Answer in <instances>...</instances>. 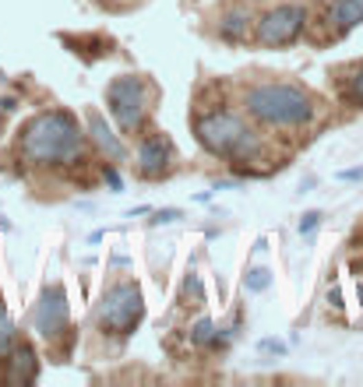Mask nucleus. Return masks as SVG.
Returning <instances> with one entry per match:
<instances>
[{
    "label": "nucleus",
    "mask_w": 363,
    "mask_h": 387,
    "mask_svg": "<svg viewBox=\"0 0 363 387\" xmlns=\"http://www.w3.org/2000/svg\"><path fill=\"white\" fill-rule=\"evenodd\" d=\"M342 99L349 102V106H363V67L346 81V88H342Z\"/></svg>",
    "instance_id": "dca6fc26"
},
{
    "label": "nucleus",
    "mask_w": 363,
    "mask_h": 387,
    "mask_svg": "<svg viewBox=\"0 0 363 387\" xmlns=\"http://www.w3.org/2000/svg\"><path fill=\"white\" fill-rule=\"evenodd\" d=\"M194 134H198L201 148H208L211 155H222V159H247L258 148L254 131L233 113H205V116H198Z\"/></svg>",
    "instance_id": "7ed1b4c3"
},
{
    "label": "nucleus",
    "mask_w": 363,
    "mask_h": 387,
    "mask_svg": "<svg viewBox=\"0 0 363 387\" xmlns=\"http://www.w3.org/2000/svg\"><path fill=\"white\" fill-rule=\"evenodd\" d=\"M4 229H11V222H8V219H0V232H4Z\"/></svg>",
    "instance_id": "4be33fe9"
},
{
    "label": "nucleus",
    "mask_w": 363,
    "mask_h": 387,
    "mask_svg": "<svg viewBox=\"0 0 363 387\" xmlns=\"http://www.w3.org/2000/svg\"><path fill=\"white\" fill-rule=\"evenodd\" d=\"M328 18L335 21L342 32H349V28H356L363 21V0H331Z\"/></svg>",
    "instance_id": "9b49d317"
},
{
    "label": "nucleus",
    "mask_w": 363,
    "mask_h": 387,
    "mask_svg": "<svg viewBox=\"0 0 363 387\" xmlns=\"http://www.w3.org/2000/svg\"><path fill=\"white\" fill-rule=\"evenodd\" d=\"M211 342H216V324H211L208 317H201L191 327V345H211Z\"/></svg>",
    "instance_id": "2eb2a0df"
},
{
    "label": "nucleus",
    "mask_w": 363,
    "mask_h": 387,
    "mask_svg": "<svg viewBox=\"0 0 363 387\" xmlns=\"http://www.w3.org/2000/svg\"><path fill=\"white\" fill-rule=\"evenodd\" d=\"M307 25V8L304 4H279L258 21V43L261 46H289Z\"/></svg>",
    "instance_id": "423d86ee"
},
{
    "label": "nucleus",
    "mask_w": 363,
    "mask_h": 387,
    "mask_svg": "<svg viewBox=\"0 0 363 387\" xmlns=\"http://www.w3.org/2000/svg\"><path fill=\"white\" fill-rule=\"evenodd\" d=\"M321 219H324V212H318V208H314V212H304V219H300V236H314L318 232V225H321Z\"/></svg>",
    "instance_id": "f3484780"
},
{
    "label": "nucleus",
    "mask_w": 363,
    "mask_h": 387,
    "mask_svg": "<svg viewBox=\"0 0 363 387\" xmlns=\"http://www.w3.org/2000/svg\"><path fill=\"white\" fill-rule=\"evenodd\" d=\"M244 106L254 120L268 124V127H300L311 120V96L296 85H286V81H265V85H254L247 88L244 96Z\"/></svg>",
    "instance_id": "f03ea898"
},
{
    "label": "nucleus",
    "mask_w": 363,
    "mask_h": 387,
    "mask_svg": "<svg viewBox=\"0 0 363 387\" xmlns=\"http://www.w3.org/2000/svg\"><path fill=\"white\" fill-rule=\"evenodd\" d=\"M68 320H71V313H68V292H64V285H46L43 296H39V303H36V310H32L36 335L46 338V342H53V338H60L68 331Z\"/></svg>",
    "instance_id": "0eeeda50"
},
{
    "label": "nucleus",
    "mask_w": 363,
    "mask_h": 387,
    "mask_svg": "<svg viewBox=\"0 0 363 387\" xmlns=\"http://www.w3.org/2000/svg\"><path fill=\"white\" fill-rule=\"evenodd\" d=\"M145 317V296L134 282H116L106 289L103 303L96 310V320L110 335H131Z\"/></svg>",
    "instance_id": "20e7f679"
},
{
    "label": "nucleus",
    "mask_w": 363,
    "mask_h": 387,
    "mask_svg": "<svg viewBox=\"0 0 363 387\" xmlns=\"http://www.w3.org/2000/svg\"><path fill=\"white\" fill-rule=\"evenodd\" d=\"M247 36H251V18L244 11H229L219 21V39H226V43H244Z\"/></svg>",
    "instance_id": "f8f14e48"
},
{
    "label": "nucleus",
    "mask_w": 363,
    "mask_h": 387,
    "mask_svg": "<svg viewBox=\"0 0 363 387\" xmlns=\"http://www.w3.org/2000/svg\"><path fill=\"white\" fill-rule=\"evenodd\" d=\"M11 345H14V320H11L8 307L0 303V355H8Z\"/></svg>",
    "instance_id": "ddd939ff"
},
{
    "label": "nucleus",
    "mask_w": 363,
    "mask_h": 387,
    "mask_svg": "<svg viewBox=\"0 0 363 387\" xmlns=\"http://www.w3.org/2000/svg\"><path fill=\"white\" fill-rule=\"evenodd\" d=\"M271 285V272L268 267H251V272L244 275V289L247 292H265Z\"/></svg>",
    "instance_id": "4468645a"
},
{
    "label": "nucleus",
    "mask_w": 363,
    "mask_h": 387,
    "mask_svg": "<svg viewBox=\"0 0 363 387\" xmlns=\"http://www.w3.org/2000/svg\"><path fill=\"white\" fill-rule=\"evenodd\" d=\"M339 180H349V184H353V180H363V166H353V169H342V173H339Z\"/></svg>",
    "instance_id": "412c9836"
},
{
    "label": "nucleus",
    "mask_w": 363,
    "mask_h": 387,
    "mask_svg": "<svg viewBox=\"0 0 363 387\" xmlns=\"http://www.w3.org/2000/svg\"><path fill=\"white\" fill-rule=\"evenodd\" d=\"M11 360H8V380L11 384H36L39 380V355L36 349L21 342V345H11Z\"/></svg>",
    "instance_id": "9d476101"
},
{
    "label": "nucleus",
    "mask_w": 363,
    "mask_h": 387,
    "mask_svg": "<svg viewBox=\"0 0 363 387\" xmlns=\"http://www.w3.org/2000/svg\"><path fill=\"white\" fill-rule=\"evenodd\" d=\"M103 176H106V184H110V190H113V194L124 190V184H120V173H116V169H106Z\"/></svg>",
    "instance_id": "aec40b11"
},
{
    "label": "nucleus",
    "mask_w": 363,
    "mask_h": 387,
    "mask_svg": "<svg viewBox=\"0 0 363 387\" xmlns=\"http://www.w3.org/2000/svg\"><path fill=\"white\" fill-rule=\"evenodd\" d=\"M180 219H184V212H180V208H156L148 222H152V225H169V222H180Z\"/></svg>",
    "instance_id": "a211bd4d"
},
{
    "label": "nucleus",
    "mask_w": 363,
    "mask_h": 387,
    "mask_svg": "<svg viewBox=\"0 0 363 387\" xmlns=\"http://www.w3.org/2000/svg\"><path fill=\"white\" fill-rule=\"evenodd\" d=\"M85 120H88V134H92L96 148H99V152H103L110 162H124V159H127V144L113 134V127L103 120V113H99V109H88V113H85Z\"/></svg>",
    "instance_id": "1a4fd4ad"
},
{
    "label": "nucleus",
    "mask_w": 363,
    "mask_h": 387,
    "mask_svg": "<svg viewBox=\"0 0 363 387\" xmlns=\"http://www.w3.org/2000/svg\"><path fill=\"white\" fill-rule=\"evenodd\" d=\"M85 152V131L68 109H46L25 124L21 155L32 166H71Z\"/></svg>",
    "instance_id": "f257e3e1"
},
{
    "label": "nucleus",
    "mask_w": 363,
    "mask_h": 387,
    "mask_svg": "<svg viewBox=\"0 0 363 387\" xmlns=\"http://www.w3.org/2000/svg\"><path fill=\"white\" fill-rule=\"evenodd\" d=\"M169 155H173V144L166 134H148L141 144H138V173L148 176V180H159L169 166Z\"/></svg>",
    "instance_id": "6e6552de"
},
{
    "label": "nucleus",
    "mask_w": 363,
    "mask_h": 387,
    "mask_svg": "<svg viewBox=\"0 0 363 387\" xmlns=\"http://www.w3.org/2000/svg\"><path fill=\"white\" fill-rule=\"evenodd\" d=\"M258 352H261V355H286L289 349H286V342H279V338H261V342H258Z\"/></svg>",
    "instance_id": "6ab92c4d"
},
{
    "label": "nucleus",
    "mask_w": 363,
    "mask_h": 387,
    "mask_svg": "<svg viewBox=\"0 0 363 387\" xmlns=\"http://www.w3.org/2000/svg\"><path fill=\"white\" fill-rule=\"evenodd\" d=\"M106 102L116 127L124 134H134L145 124V81L138 74H120L106 88Z\"/></svg>",
    "instance_id": "39448f33"
}]
</instances>
